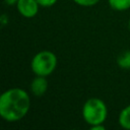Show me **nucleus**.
Instances as JSON below:
<instances>
[{
	"instance_id": "nucleus-2",
	"label": "nucleus",
	"mask_w": 130,
	"mask_h": 130,
	"mask_svg": "<svg viewBox=\"0 0 130 130\" xmlns=\"http://www.w3.org/2000/svg\"><path fill=\"white\" fill-rule=\"evenodd\" d=\"M81 114L83 120L89 126L104 124L108 117V108L103 100L99 98H89L83 104Z\"/></svg>"
},
{
	"instance_id": "nucleus-14",
	"label": "nucleus",
	"mask_w": 130,
	"mask_h": 130,
	"mask_svg": "<svg viewBox=\"0 0 130 130\" xmlns=\"http://www.w3.org/2000/svg\"><path fill=\"white\" fill-rule=\"evenodd\" d=\"M128 27H129V29H130V20H129V23H128Z\"/></svg>"
},
{
	"instance_id": "nucleus-13",
	"label": "nucleus",
	"mask_w": 130,
	"mask_h": 130,
	"mask_svg": "<svg viewBox=\"0 0 130 130\" xmlns=\"http://www.w3.org/2000/svg\"><path fill=\"white\" fill-rule=\"evenodd\" d=\"M18 0H4V2L7 4V5H14L17 3Z\"/></svg>"
},
{
	"instance_id": "nucleus-8",
	"label": "nucleus",
	"mask_w": 130,
	"mask_h": 130,
	"mask_svg": "<svg viewBox=\"0 0 130 130\" xmlns=\"http://www.w3.org/2000/svg\"><path fill=\"white\" fill-rule=\"evenodd\" d=\"M117 64L122 69H130V50L125 51L118 56Z\"/></svg>"
},
{
	"instance_id": "nucleus-7",
	"label": "nucleus",
	"mask_w": 130,
	"mask_h": 130,
	"mask_svg": "<svg viewBox=\"0 0 130 130\" xmlns=\"http://www.w3.org/2000/svg\"><path fill=\"white\" fill-rule=\"evenodd\" d=\"M112 9L117 11H125L130 8V0H108Z\"/></svg>"
},
{
	"instance_id": "nucleus-4",
	"label": "nucleus",
	"mask_w": 130,
	"mask_h": 130,
	"mask_svg": "<svg viewBox=\"0 0 130 130\" xmlns=\"http://www.w3.org/2000/svg\"><path fill=\"white\" fill-rule=\"evenodd\" d=\"M18 12L25 18H32L39 12L40 4L37 0H18L16 3Z\"/></svg>"
},
{
	"instance_id": "nucleus-6",
	"label": "nucleus",
	"mask_w": 130,
	"mask_h": 130,
	"mask_svg": "<svg viewBox=\"0 0 130 130\" xmlns=\"http://www.w3.org/2000/svg\"><path fill=\"white\" fill-rule=\"evenodd\" d=\"M118 123L122 128L130 130V105L126 106L120 112L118 117Z\"/></svg>"
},
{
	"instance_id": "nucleus-1",
	"label": "nucleus",
	"mask_w": 130,
	"mask_h": 130,
	"mask_svg": "<svg viewBox=\"0 0 130 130\" xmlns=\"http://www.w3.org/2000/svg\"><path fill=\"white\" fill-rule=\"evenodd\" d=\"M30 108L28 93L20 87L5 90L0 96V116L7 122H16L26 116Z\"/></svg>"
},
{
	"instance_id": "nucleus-3",
	"label": "nucleus",
	"mask_w": 130,
	"mask_h": 130,
	"mask_svg": "<svg viewBox=\"0 0 130 130\" xmlns=\"http://www.w3.org/2000/svg\"><path fill=\"white\" fill-rule=\"evenodd\" d=\"M57 63V56L51 51L44 50L37 53L32 57L30 62V68L36 75L47 77L55 71Z\"/></svg>"
},
{
	"instance_id": "nucleus-12",
	"label": "nucleus",
	"mask_w": 130,
	"mask_h": 130,
	"mask_svg": "<svg viewBox=\"0 0 130 130\" xmlns=\"http://www.w3.org/2000/svg\"><path fill=\"white\" fill-rule=\"evenodd\" d=\"M90 129L91 130H105V126H104V124L93 125V126H90Z\"/></svg>"
},
{
	"instance_id": "nucleus-10",
	"label": "nucleus",
	"mask_w": 130,
	"mask_h": 130,
	"mask_svg": "<svg viewBox=\"0 0 130 130\" xmlns=\"http://www.w3.org/2000/svg\"><path fill=\"white\" fill-rule=\"evenodd\" d=\"M40 6L42 7H51L57 3L58 0H37Z\"/></svg>"
},
{
	"instance_id": "nucleus-11",
	"label": "nucleus",
	"mask_w": 130,
	"mask_h": 130,
	"mask_svg": "<svg viewBox=\"0 0 130 130\" xmlns=\"http://www.w3.org/2000/svg\"><path fill=\"white\" fill-rule=\"evenodd\" d=\"M8 16L4 13V14H2L1 16H0V22H1V25L2 26H4V25H6L7 23H8Z\"/></svg>"
},
{
	"instance_id": "nucleus-9",
	"label": "nucleus",
	"mask_w": 130,
	"mask_h": 130,
	"mask_svg": "<svg viewBox=\"0 0 130 130\" xmlns=\"http://www.w3.org/2000/svg\"><path fill=\"white\" fill-rule=\"evenodd\" d=\"M72 1L75 2L76 4L80 5V6H84V7L93 6L100 2V0H72Z\"/></svg>"
},
{
	"instance_id": "nucleus-5",
	"label": "nucleus",
	"mask_w": 130,
	"mask_h": 130,
	"mask_svg": "<svg viewBox=\"0 0 130 130\" xmlns=\"http://www.w3.org/2000/svg\"><path fill=\"white\" fill-rule=\"evenodd\" d=\"M48 86H49V83L46 76L36 75V77L30 82V90L32 94L36 96H42L47 91Z\"/></svg>"
}]
</instances>
